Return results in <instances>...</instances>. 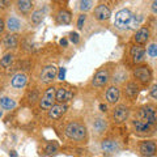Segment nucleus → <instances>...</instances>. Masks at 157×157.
Instances as JSON below:
<instances>
[{"label":"nucleus","mask_w":157,"mask_h":157,"mask_svg":"<svg viewBox=\"0 0 157 157\" xmlns=\"http://www.w3.org/2000/svg\"><path fill=\"white\" fill-rule=\"evenodd\" d=\"M92 6H93V2H90V0H82V2H80V9L82 12L89 11Z\"/></svg>","instance_id":"31"},{"label":"nucleus","mask_w":157,"mask_h":157,"mask_svg":"<svg viewBox=\"0 0 157 157\" xmlns=\"http://www.w3.org/2000/svg\"><path fill=\"white\" fill-rule=\"evenodd\" d=\"M132 126H134L135 131L136 132H140V134H145V132H148L151 130V124H148L147 122L140 121V119L132 121Z\"/></svg>","instance_id":"24"},{"label":"nucleus","mask_w":157,"mask_h":157,"mask_svg":"<svg viewBox=\"0 0 157 157\" xmlns=\"http://www.w3.org/2000/svg\"><path fill=\"white\" fill-rule=\"evenodd\" d=\"M130 115V110L126 105H118L114 110H113V119L117 123H123L127 121Z\"/></svg>","instance_id":"8"},{"label":"nucleus","mask_w":157,"mask_h":157,"mask_svg":"<svg viewBox=\"0 0 157 157\" xmlns=\"http://www.w3.org/2000/svg\"><path fill=\"white\" fill-rule=\"evenodd\" d=\"M105 97H106V101L109 102V104L115 105L117 102L119 101V98H121V90H119V88L115 86V85L107 88Z\"/></svg>","instance_id":"12"},{"label":"nucleus","mask_w":157,"mask_h":157,"mask_svg":"<svg viewBox=\"0 0 157 157\" xmlns=\"http://www.w3.org/2000/svg\"><path fill=\"white\" fill-rule=\"evenodd\" d=\"M55 92H56V88L54 86H48L47 89L43 93V96L39 98V107L42 110H50L51 107L55 105Z\"/></svg>","instance_id":"3"},{"label":"nucleus","mask_w":157,"mask_h":157,"mask_svg":"<svg viewBox=\"0 0 157 157\" xmlns=\"http://www.w3.org/2000/svg\"><path fill=\"white\" fill-rule=\"evenodd\" d=\"M151 37V33H149V29L148 28H139L136 30L135 33V36H134V39H135V42L137 43L139 46L141 45H144V43L148 42V39Z\"/></svg>","instance_id":"11"},{"label":"nucleus","mask_w":157,"mask_h":157,"mask_svg":"<svg viewBox=\"0 0 157 157\" xmlns=\"http://www.w3.org/2000/svg\"><path fill=\"white\" fill-rule=\"evenodd\" d=\"M93 130H94L98 135L102 134V132H105L106 128H107V122L104 119V118H96L94 121H93Z\"/></svg>","instance_id":"23"},{"label":"nucleus","mask_w":157,"mask_h":157,"mask_svg":"<svg viewBox=\"0 0 157 157\" xmlns=\"http://www.w3.org/2000/svg\"><path fill=\"white\" fill-rule=\"evenodd\" d=\"M70 39H71V42L72 43H75V45H77L78 42H80V38H78V34L76 32H72L70 34Z\"/></svg>","instance_id":"34"},{"label":"nucleus","mask_w":157,"mask_h":157,"mask_svg":"<svg viewBox=\"0 0 157 157\" xmlns=\"http://www.w3.org/2000/svg\"><path fill=\"white\" fill-rule=\"evenodd\" d=\"M126 78H127V73L122 70V68H119V70L115 72L114 78H113V80H114V82H123Z\"/></svg>","instance_id":"28"},{"label":"nucleus","mask_w":157,"mask_h":157,"mask_svg":"<svg viewBox=\"0 0 157 157\" xmlns=\"http://www.w3.org/2000/svg\"><path fill=\"white\" fill-rule=\"evenodd\" d=\"M139 117H140V121H144V122H147V123L151 124V126L155 124L157 122L156 110L152 106H143V107H140Z\"/></svg>","instance_id":"5"},{"label":"nucleus","mask_w":157,"mask_h":157,"mask_svg":"<svg viewBox=\"0 0 157 157\" xmlns=\"http://www.w3.org/2000/svg\"><path fill=\"white\" fill-rule=\"evenodd\" d=\"M58 76V68L54 64H48L39 73V80L43 84H51Z\"/></svg>","instance_id":"4"},{"label":"nucleus","mask_w":157,"mask_h":157,"mask_svg":"<svg viewBox=\"0 0 157 157\" xmlns=\"http://www.w3.org/2000/svg\"><path fill=\"white\" fill-rule=\"evenodd\" d=\"M130 52H131V56H132V59H134L135 63H140V62L144 60V56H145V48L144 47H141L139 45H135V46L131 47Z\"/></svg>","instance_id":"17"},{"label":"nucleus","mask_w":157,"mask_h":157,"mask_svg":"<svg viewBox=\"0 0 157 157\" xmlns=\"http://www.w3.org/2000/svg\"><path fill=\"white\" fill-rule=\"evenodd\" d=\"M64 134L71 140L82 141L86 137V128L84 124L78 123V122H71V123H68L66 126Z\"/></svg>","instance_id":"2"},{"label":"nucleus","mask_w":157,"mask_h":157,"mask_svg":"<svg viewBox=\"0 0 157 157\" xmlns=\"http://www.w3.org/2000/svg\"><path fill=\"white\" fill-rule=\"evenodd\" d=\"M0 106H2L4 110H12L16 107V101L9 97H2L0 98Z\"/></svg>","instance_id":"25"},{"label":"nucleus","mask_w":157,"mask_h":157,"mask_svg":"<svg viewBox=\"0 0 157 157\" xmlns=\"http://www.w3.org/2000/svg\"><path fill=\"white\" fill-rule=\"evenodd\" d=\"M59 43H60L62 46H64V47H66L68 42H67V39H66V38H63V39H60V42H59Z\"/></svg>","instance_id":"38"},{"label":"nucleus","mask_w":157,"mask_h":157,"mask_svg":"<svg viewBox=\"0 0 157 157\" xmlns=\"http://www.w3.org/2000/svg\"><path fill=\"white\" fill-rule=\"evenodd\" d=\"M147 54L152 58L157 56V43H151V45L147 47Z\"/></svg>","instance_id":"30"},{"label":"nucleus","mask_w":157,"mask_h":157,"mask_svg":"<svg viewBox=\"0 0 157 157\" xmlns=\"http://www.w3.org/2000/svg\"><path fill=\"white\" fill-rule=\"evenodd\" d=\"M8 4H11L9 2H0V7H7Z\"/></svg>","instance_id":"40"},{"label":"nucleus","mask_w":157,"mask_h":157,"mask_svg":"<svg viewBox=\"0 0 157 157\" xmlns=\"http://www.w3.org/2000/svg\"><path fill=\"white\" fill-rule=\"evenodd\" d=\"M141 17L135 16L130 9H121L115 13V20H114V25L118 29H136L140 25Z\"/></svg>","instance_id":"1"},{"label":"nucleus","mask_w":157,"mask_h":157,"mask_svg":"<svg viewBox=\"0 0 157 157\" xmlns=\"http://www.w3.org/2000/svg\"><path fill=\"white\" fill-rule=\"evenodd\" d=\"M22 24L21 21L16 17V16H9L7 18V22H6V28L8 29L9 32H18L21 29Z\"/></svg>","instance_id":"19"},{"label":"nucleus","mask_w":157,"mask_h":157,"mask_svg":"<svg viewBox=\"0 0 157 157\" xmlns=\"http://www.w3.org/2000/svg\"><path fill=\"white\" fill-rule=\"evenodd\" d=\"M156 143L155 141H143L139 147V151L141 152V155L144 156H153L156 153Z\"/></svg>","instance_id":"15"},{"label":"nucleus","mask_w":157,"mask_h":157,"mask_svg":"<svg viewBox=\"0 0 157 157\" xmlns=\"http://www.w3.org/2000/svg\"><path fill=\"white\" fill-rule=\"evenodd\" d=\"M119 144L118 141L113 140V139H105L101 141V149L106 152V153H115V152L119 151Z\"/></svg>","instance_id":"13"},{"label":"nucleus","mask_w":157,"mask_h":157,"mask_svg":"<svg viewBox=\"0 0 157 157\" xmlns=\"http://www.w3.org/2000/svg\"><path fill=\"white\" fill-rule=\"evenodd\" d=\"M66 72H67V70H66L64 67L59 68V70H58V76H56V77H58L60 81H63V80L66 78Z\"/></svg>","instance_id":"33"},{"label":"nucleus","mask_w":157,"mask_h":157,"mask_svg":"<svg viewBox=\"0 0 157 157\" xmlns=\"http://www.w3.org/2000/svg\"><path fill=\"white\" fill-rule=\"evenodd\" d=\"M111 16V11L110 8L105 6V4H100L97 6L94 9V17L98 20V21H105V20H109Z\"/></svg>","instance_id":"10"},{"label":"nucleus","mask_w":157,"mask_h":157,"mask_svg":"<svg viewBox=\"0 0 157 157\" xmlns=\"http://www.w3.org/2000/svg\"><path fill=\"white\" fill-rule=\"evenodd\" d=\"M109 80H110V72L104 68V70L97 71L94 77H93L92 84H93V86L100 88V86H105L107 82H109Z\"/></svg>","instance_id":"9"},{"label":"nucleus","mask_w":157,"mask_h":157,"mask_svg":"<svg viewBox=\"0 0 157 157\" xmlns=\"http://www.w3.org/2000/svg\"><path fill=\"white\" fill-rule=\"evenodd\" d=\"M67 111V104H56L48 110V118L50 119H58Z\"/></svg>","instance_id":"14"},{"label":"nucleus","mask_w":157,"mask_h":157,"mask_svg":"<svg viewBox=\"0 0 157 157\" xmlns=\"http://www.w3.org/2000/svg\"><path fill=\"white\" fill-rule=\"evenodd\" d=\"M2 45L4 48H14L18 45V38H17V36H14V34H8V36L3 38Z\"/></svg>","instance_id":"22"},{"label":"nucleus","mask_w":157,"mask_h":157,"mask_svg":"<svg viewBox=\"0 0 157 157\" xmlns=\"http://www.w3.org/2000/svg\"><path fill=\"white\" fill-rule=\"evenodd\" d=\"M58 149H59V144L58 143H50V144L46 145L45 152H46V155H52V153H55Z\"/></svg>","instance_id":"29"},{"label":"nucleus","mask_w":157,"mask_h":157,"mask_svg":"<svg viewBox=\"0 0 157 157\" xmlns=\"http://www.w3.org/2000/svg\"><path fill=\"white\" fill-rule=\"evenodd\" d=\"M124 94L131 98V100H134V98L137 97V94H139V86H137V84L135 81H128L124 86Z\"/></svg>","instance_id":"18"},{"label":"nucleus","mask_w":157,"mask_h":157,"mask_svg":"<svg viewBox=\"0 0 157 157\" xmlns=\"http://www.w3.org/2000/svg\"><path fill=\"white\" fill-rule=\"evenodd\" d=\"M9 156H11V157H17V153L14 151H11V152H9Z\"/></svg>","instance_id":"41"},{"label":"nucleus","mask_w":157,"mask_h":157,"mask_svg":"<svg viewBox=\"0 0 157 157\" xmlns=\"http://www.w3.org/2000/svg\"><path fill=\"white\" fill-rule=\"evenodd\" d=\"M85 20H86V14H85V13H81L80 16H78V20H77V28H78V29H82Z\"/></svg>","instance_id":"32"},{"label":"nucleus","mask_w":157,"mask_h":157,"mask_svg":"<svg viewBox=\"0 0 157 157\" xmlns=\"http://www.w3.org/2000/svg\"><path fill=\"white\" fill-rule=\"evenodd\" d=\"M72 97H73V90H71L70 88H66V86L56 88L55 101H58L59 104H67L68 101L72 100Z\"/></svg>","instance_id":"7"},{"label":"nucleus","mask_w":157,"mask_h":157,"mask_svg":"<svg viewBox=\"0 0 157 157\" xmlns=\"http://www.w3.org/2000/svg\"><path fill=\"white\" fill-rule=\"evenodd\" d=\"M100 110L105 113V111L107 110V106H106V105H104V104H101V105H100Z\"/></svg>","instance_id":"39"},{"label":"nucleus","mask_w":157,"mask_h":157,"mask_svg":"<svg viewBox=\"0 0 157 157\" xmlns=\"http://www.w3.org/2000/svg\"><path fill=\"white\" fill-rule=\"evenodd\" d=\"M72 20V14L68 9H60L56 14V21L58 24H62V25H68Z\"/></svg>","instance_id":"20"},{"label":"nucleus","mask_w":157,"mask_h":157,"mask_svg":"<svg viewBox=\"0 0 157 157\" xmlns=\"http://www.w3.org/2000/svg\"><path fill=\"white\" fill-rule=\"evenodd\" d=\"M16 7H17V11L20 13L26 14L33 9L34 4H33V2H30V0H20V2L16 3Z\"/></svg>","instance_id":"21"},{"label":"nucleus","mask_w":157,"mask_h":157,"mask_svg":"<svg viewBox=\"0 0 157 157\" xmlns=\"http://www.w3.org/2000/svg\"><path fill=\"white\" fill-rule=\"evenodd\" d=\"M26 81H28V77H26L25 73L18 72L12 77L11 84L13 88H16V89H22V88L26 85Z\"/></svg>","instance_id":"16"},{"label":"nucleus","mask_w":157,"mask_h":157,"mask_svg":"<svg viewBox=\"0 0 157 157\" xmlns=\"http://www.w3.org/2000/svg\"><path fill=\"white\" fill-rule=\"evenodd\" d=\"M151 9H152V12H153V13H157V0H156V2L152 3Z\"/></svg>","instance_id":"37"},{"label":"nucleus","mask_w":157,"mask_h":157,"mask_svg":"<svg viewBox=\"0 0 157 157\" xmlns=\"http://www.w3.org/2000/svg\"><path fill=\"white\" fill-rule=\"evenodd\" d=\"M4 29H6V22H4V20L0 17V34L4 33Z\"/></svg>","instance_id":"36"},{"label":"nucleus","mask_w":157,"mask_h":157,"mask_svg":"<svg viewBox=\"0 0 157 157\" xmlns=\"http://www.w3.org/2000/svg\"><path fill=\"white\" fill-rule=\"evenodd\" d=\"M13 54H6L2 59H0V66H2L3 68H8V67H11L12 66V63H13Z\"/></svg>","instance_id":"27"},{"label":"nucleus","mask_w":157,"mask_h":157,"mask_svg":"<svg viewBox=\"0 0 157 157\" xmlns=\"http://www.w3.org/2000/svg\"><path fill=\"white\" fill-rule=\"evenodd\" d=\"M43 17H45V11H42V9H37V11H34L30 16V20L34 25H38L39 22H42Z\"/></svg>","instance_id":"26"},{"label":"nucleus","mask_w":157,"mask_h":157,"mask_svg":"<svg viewBox=\"0 0 157 157\" xmlns=\"http://www.w3.org/2000/svg\"><path fill=\"white\" fill-rule=\"evenodd\" d=\"M151 96L157 100V84L152 86V89H151Z\"/></svg>","instance_id":"35"},{"label":"nucleus","mask_w":157,"mask_h":157,"mask_svg":"<svg viewBox=\"0 0 157 157\" xmlns=\"http://www.w3.org/2000/svg\"><path fill=\"white\" fill-rule=\"evenodd\" d=\"M134 76L141 84H148L152 78V73L148 66H139L134 70Z\"/></svg>","instance_id":"6"}]
</instances>
